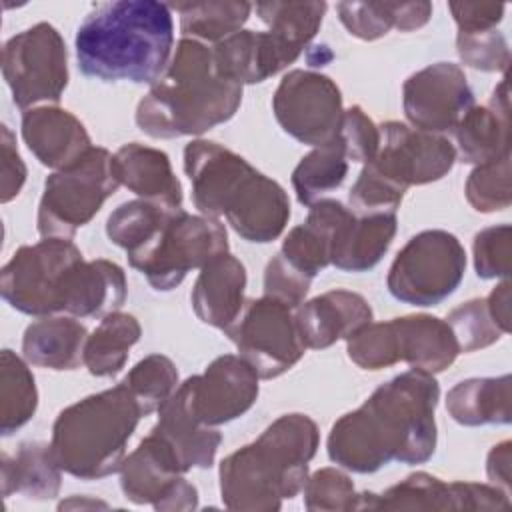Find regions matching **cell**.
<instances>
[{"instance_id":"1","label":"cell","mask_w":512,"mask_h":512,"mask_svg":"<svg viewBox=\"0 0 512 512\" xmlns=\"http://www.w3.org/2000/svg\"><path fill=\"white\" fill-rule=\"evenodd\" d=\"M440 386L434 374L410 368L378 386L368 400L340 416L328 434L334 464L372 474L392 460L424 464L436 450L434 410Z\"/></svg>"},{"instance_id":"2","label":"cell","mask_w":512,"mask_h":512,"mask_svg":"<svg viewBox=\"0 0 512 512\" xmlns=\"http://www.w3.org/2000/svg\"><path fill=\"white\" fill-rule=\"evenodd\" d=\"M74 48L88 78L152 86L166 72L174 48L170 6L156 0L94 4L78 26Z\"/></svg>"},{"instance_id":"3","label":"cell","mask_w":512,"mask_h":512,"mask_svg":"<svg viewBox=\"0 0 512 512\" xmlns=\"http://www.w3.org/2000/svg\"><path fill=\"white\" fill-rule=\"evenodd\" d=\"M184 172L202 216H224L240 238L256 244L284 232L290 218L286 190L240 154L212 140H192L184 148Z\"/></svg>"},{"instance_id":"4","label":"cell","mask_w":512,"mask_h":512,"mask_svg":"<svg viewBox=\"0 0 512 512\" xmlns=\"http://www.w3.org/2000/svg\"><path fill=\"white\" fill-rule=\"evenodd\" d=\"M242 86L220 74L208 44L182 38L162 74L136 106V124L150 138L198 136L228 122Z\"/></svg>"},{"instance_id":"5","label":"cell","mask_w":512,"mask_h":512,"mask_svg":"<svg viewBox=\"0 0 512 512\" xmlns=\"http://www.w3.org/2000/svg\"><path fill=\"white\" fill-rule=\"evenodd\" d=\"M320 432L306 414L276 418L254 442L220 462V498L228 510L274 512L298 496L308 480Z\"/></svg>"},{"instance_id":"6","label":"cell","mask_w":512,"mask_h":512,"mask_svg":"<svg viewBox=\"0 0 512 512\" xmlns=\"http://www.w3.org/2000/svg\"><path fill=\"white\" fill-rule=\"evenodd\" d=\"M140 418V406L124 382L90 394L54 420L52 456L62 472L80 480H100L120 472Z\"/></svg>"},{"instance_id":"7","label":"cell","mask_w":512,"mask_h":512,"mask_svg":"<svg viewBox=\"0 0 512 512\" xmlns=\"http://www.w3.org/2000/svg\"><path fill=\"white\" fill-rule=\"evenodd\" d=\"M348 358L364 370H382L398 362L436 374L452 366L460 354L446 320L410 314L386 322H370L346 340Z\"/></svg>"},{"instance_id":"8","label":"cell","mask_w":512,"mask_h":512,"mask_svg":"<svg viewBox=\"0 0 512 512\" xmlns=\"http://www.w3.org/2000/svg\"><path fill=\"white\" fill-rule=\"evenodd\" d=\"M112 160L106 148L92 146L80 160L46 178L36 216L42 238H72L100 212L120 186Z\"/></svg>"},{"instance_id":"9","label":"cell","mask_w":512,"mask_h":512,"mask_svg":"<svg viewBox=\"0 0 512 512\" xmlns=\"http://www.w3.org/2000/svg\"><path fill=\"white\" fill-rule=\"evenodd\" d=\"M82 260L80 248L70 238H44L20 246L2 268V298L28 316L64 312L70 276Z\"/></svg>"},{"instance_id":"10","label":"cell","mask_w":512,"mask_h":512,"mask_svg":"<svg viewBox=\"0 0 512 512\" xmlns=\"http://www.w3.org/2000/svg\"><path fill=\"white\" fill-rule=\"evenodd\" d=\"M466 272V252L446 230H422L396 254L386 286L412 306H436L456 292Z\"/></svg>"},{"instance_id":"11","label":"cell","mask_w":512,"mask_h":512,"mask_svg":"<svg viewBox=\"0 0 512 512\" xmlns=\"http://www.w3.org/2000/svg\"><path fill=\"white\" fill-rule=\"evenodd\" d=\"M228 252V232L218 218L194 216L176 210L156 240L130 266L142 272L158 292L176 288L190 270L202 268L218 254Z\"/></svg>"},{"instance_id":"12","label":"cell","mask_w":512,"mask_h":512,"mask_svg":"<svg viewBox=\"0 0 512 512\" xmlns=\"http://www.w3.org/2000/svg\"><path fill=\"white\" fill-rule=\"evenodd\" d=\"M2 76L20 110L56 104L68 86V50L60 32L38 22L2 48Z\"/></svg>"},{"instance_id":"13","label":"cell","mask_w":512,"mask_h":512,"mask_svg":"<svg viewBox=\"0 0 512 512\" xmlns=\"http://www.w3.org/2000/svg\"><path fill=\"white\" fill-rule=\"evenodd\" d=\"M224 332L262 380L288 372L306 350L292 308L268 296L248 300Z\"/></svg>"},{"instance_id":"14","label":"cell","mask_w":512,"mask_h":512,"mask_svg":"<svg viewBox=\"0 0 512 512\" xmlns=\"http://www.w3.org/2000/svg\"><path fill=\"white\" fill-rule=\"evenodd\" d=\"M272 110L280 128L308 146L332 140L344 114L336 82L312 70H290L284 74L272 96Z\"/></svg>"},{"instance_id":"15","label":"cell","mask_w":512,"mask_h":512,"mask_svg":"<svg viewBox=\"0 0 512 512\" xmlns=\"http://www.w3.org/2000/svg\"><path fill=\"white\" fill-rule=\"evenodd\" d=\"M378 130L380 144L366 166L404 192L410 186L444 178L456 162L454 144L442 134L410 128L396 120L384 122Z\"/></svg>"},{"instance_id":"16","label":"cell","mask_w":512,"mask_h":512,"mask_svg":"<svg viewBox=\"0 0 512 512\" xmlns=\"http://www.w3.org/2000/svg\"><path fill=\"white\" fill-rule=\"evenodd\" d=\"M168 444L150 432L120 466V488L134 504H152L160 512H186L198 506V490Z\"/></svg>"},{"instance_id":"17","label":"cell","mask_w":512,"mask_h":512,"mask_svg":"<svg viewBox=\"0 0 512 512\" xmlns=\"http://www.w3.org/2000/svg\"><path fill=\"white\" fill-rule=\"evenodd\" d=\"M258 380L260 376L242 356L222 354L202 374L186 378L178 392L190 414L214 428L240 418L254 406Z\"/></svg>"},{"instance_id":"18","label":"cell","mask_w":512,"mask_h":512,"mask_svg":"<svg viewBox=\"0 0 512 512\" xmlns=\"http://www.w3.org/2000/svg\"><path fill=\"white\" fill-rule=\"evenodd\" d=\"M510 494L494 484L442 482L414 472L382 494L358 492L356 510H506Z\"/></svg>"},{"instance_id":"19","label":"cell","mask_w":512,"mask_h":512,"mask_svg":"<svg viewBox=\"0 0 512 512\" xmlns=\"http://www.w3.org/2000/svg\"><path fill=\"white\" fill-rule=\"evenodd\" d=\"M474 106V92L464 70L436 62L414 72L402 86V108L408 122L424 132H452Z\"/></svg>"},{"instance_id":"20","label":"cell","mask_w":512,"mask_h":512,"mask_svg":"<svg viewBox=\"0 0 512 512\" xmlns=\"http://www.w3.org/2000/svg\"><path fill=\"white\" fill-rule=\"evenodd\" d=\"M212 52L220 74L240 86L264 82L300 56L268 30H240L214 44Z\"/></svg>"},{"instance_id":"21","label":"cell","mask_w":512,"mask_h":512,"mask_svg":"<svg viewBox=\"0 0 512 512\" xmlns=\"http://www.w3.org/2000/svg\"><path fill=\"white\" fill-rule=\"evenodd\" d=\"M294 320L304 346L322 350L370 324L372 308L362 294L338 288L302 302Z\"/></svg>"},{"instance_id":"22","label":"cell","mask_w":512,"mask_h":512,"mask_svg":"<svg viewBox=\"0 0 512 512\" xmlns=\"http://www.w3.org/2000/svg\"><path fill=\"white\" fill-rule=\"evenodd\" d=\"M22 138L42 166L62 170L90 148L84 124L58 106H36L22 114Z\"/></svg>"},{"instance_id":"23","label":"cell","mask_w":512,"mask_h":512,"mask_svg":"<svg viewBox=\"0 0 512 512\" xmlns=\"http://www.w3.org/2000/svg\"><path fill=\"white\" fill-rule=\"evenodd\" d=\"M456 158L466 164H486L510 154L508 78L494 88L488 104L472 106L452 130Z\"/></svg>"},{"instance_id":"24","label":"cell","mask_w":512,"mask_h":512,"mask_svg":"<svg viewBox=\"0 0 512 512\" xmlns=\"http://www.w3.org/2000/svg\"><path fill=\"white\" fill-rule=\"evenodd\" d=\"M246 268L230 252L218 254L200 268L190 302L200 322L226 330L244 308Z\"/></svg>"},{"instance_id":"25","label":"cell","mask_w":512,"mask_h":512,"mask_svg":"<svg viewBox=\"0 0 512 512\" xmlns=\"http://www.w3.org/2000/svg\"><path fill=\"white\" fill-rule=\"evenodd\" d=\"M114 172L122 186L142 200L182 208V184L166 152L138 142L124 144L114 154Z\"/></svg>"},{"instance_id":"26","label":"cell","mask_w":512,"mask_h":512,"mask_svg":"<svg viewBox=\"0 0 512 512\" xmlns=\"http://www.w3.org/2000/svg\"><path fill=\"white\" fill-rule=\"evenodd\" d=\"M158 414V422L150 432L168 444L184 472L192 468H210L214 464L222 434L212 426L198 422L190 414L178 388L164 402Z\"/></svg>"},{"instance_id":"27","label":"cell","mask_w":512,"mask_h":512,"mask_svg":"<svg viewBox=\"0 0 512 512\" xmlns=\"http://www.w3.org/2000/svg\"><path fill=\"white\" fill-rule=\"evenodd\" d=\"M124 270L110 260H82L68 282L64 312L76 318H104L126 300Z\"/></svg>"},{"instance_id":"28","label":"cell","mask_w":512,"mask_h":512,"mask_svg":"<svg viewBox=\"0 0 512 512\" xmlns=\"http://www.w3.org/2000/svg\"><path fill=\"white\" fill-rule=\"evenodd\" d=\"M88 332L70 316H42L22 336L24 360L50 370H76L84 364Z\"/></svg>"},{"instance_id":"29","label":"cell","mask_w":512,"mask_h":512,"mask_svg":"<svg viewBox=\"0 0 512 512\" xmlns=\"http://www.w3.org/2000/svg\"><path fill=\"white\" fill-rule=\"evenodd\" d=\"M398 228L396 214H350L338 230L332 248V266L342 272L374 268L390 248Z\"/></svg>"},{"instance_id":"30","label":"cell","mask_w":512,"mask_h":512,"mask_svg":"<svg viewBox=\"0 0 512 512\" xmlns=\"http://www.w3.org/2000/svg\"><path fill=\"white\" fill-rule=\"evenodd\" d=\"M2 494L28 500H52L60 492L62 468L56 464L50 444L22 442L14 454L2 452Z\"/></svg>"},{"instance_id":"31","label":"cell","mask_w":512,"mask_h":512,"mask_svg":"<svg viewBox=\"0 0 512 512\" xmlns=\"http://www.w3.org/2000/svg\"><path fill=\"white\" fill-rule=\"evenodd\" d=\"M512 378H468L446 394V410L462 426L510 424L512 420Z\"/></svg>"},{"instance_id":"32","label":"cell","mask_w":512,"mask_h":512,"mask_svg":"<svg viewBox=\"0 0 512 512\" xmlns=\"http://www.w3.org/2000/svg\"><path fill=\"white\" fill-rule=\"evenodd\" d=\"M336 12L344 28L360 40H378L392 28L412 32L432 16L430 2H338Z\"/></svg>"},{"instance_id":"33","label":"cell","mask_w":512,"mask_h":512,"mask_svg":"<svg viewBox=\"0 0 512 512\" xmlns=\"http://www.w3.org/2000/svg\"><path fill=\"white\" fill-rule=\"evenodd\" d=\"M140 322L126 312L106 314L84 346V366L92 376H116L128 360L130 348L140 340Z\"/></svg>"},{"instance_id":"34","label":"cell","mask_w":512,"mask_h":512,"mask_svg":"<svg viewBox=\"0 0 512 512\" xmlns=\"http://www.w3.org/2000/svg\"><path fill=\"white\" fill-rule=\"evenodd\" d=\"M348 156L338 136L314 146L294 168L292 186L296 198L304 206L326 198V194L340 188L348 174Z\"/></svg>"},{"instance_id":"35","label":"cell","mask_w":512,"mask_h":512,"mask_svg":"<svg viewBox=\"0 0 512 512\" xmlns=\"http://www.w3.org/2000/svg\"><path fill=\"white\" fill-rule=\"evenodd\" d=\"M176 210L180 208L160 206L142 198L128 200L108 216L106 236L112 244L120 246L130 260L156 240Z\"/></svg>"},{"instance_id":"36","label":"cell","mask_w":512,"mask_h":512,"mask_svg":"<svg viewBox=\"0 0 512 512\" xmlns=\"http://www.w3.org/2000/svg\"><path fill=\"white\" fill-rule=\"evenodd\" d=\"M172 8L180 14V30L184 38L218 44L242 30L254 6L238 0H208L174 4Z\"/></svg>"},{"instance_id":"37","label":"cell","mask_w":512,"mask_h":512,"mask_svg":"<svg viewBox=\"0 0 512 512\" xmlns=\"http://www.w3.org/2000/svg\"><path fill=\"white\" fill-rule=\"evenodd\" d=\"M38 390L28 364L12 350L0 354V434L10 436L36 412Z\"/></svg>"},{"instance_id":"38","label":"cell","mask_w":512,"mask_h":512,"mask_svg":"<svg viewBox=\"0 0 512 512\" xmlns=\"http://www.w3.org/2000/svg\"><path fill=\"white\" fill-rule=\"evenodd\" d=\"M326 8V2H258L252 10L268 26V32L302 54L316 36Z\"/></svg>"},{"instance_id":"39","label":"cell","mask_w":512,"mask_h":512,"mask_svg":"<svg viewBox=\"0 0 512 512\" xmlns=\"http://www.w3.org/2000/svg\"><path fill=\"white\" fill-rule=\"evenodd\" d=\"M136 398L142 416L158 412L178 388L176 364L162 354L142 358L122 380Z\"/></svg>"},{"instance_id":"40","label":"cell","mask_w":512,"mask_h":512,"mask_svg":"<svg viewBox=\"0 0 512 512\" xmlns=\"http://www.w3.org/2000/svg\"><path fill=\"white\" fill-rule=\"evenodd\" d=\"M468 204L482 214L506 210L512 202L510 154L486 164H478L464 186Z\"/></svg>"},{"instance_id":"41","label":"cell","mask_w":512,"mask_h":512,"mask_svg":"<svg viewBox=\"0 0 512 512\" xmlns=\"http://www.w3.org/2000/svg\"><path fill=\"white\" fill-rule=\"evenodd\" d=\"M460 352H474L498 342L504 332L494 322L486 298H474L446 316Z\"/></svg>"},{"instance_id":"42","label":"cell","mask_w":512,"mask_h":512,"mask_svg":"<svg viewBox=\"0 0 512 512\" xmlns=\"http://www.w3.org/2000/svg\"><path fill=\"white\" fill-rule=\"evenodd\" d=\"M304 508L310 512L356 510L358 492L352 478L338 468H320L308 476L304 488Z\"/></svg>"},{"instance_id":"43","label":"cell","mask_w":512,"mask_h":512,"mask_svg":"<svg viewBox=\"0 0 512 512\" xmlns=\"http://www.w3.org/2000/svg\"><path fill=\"white\" fill-rule=\"evenodd\" d=\"M456 50L460 60L474 70L506 72L510 64L508 42L496 28L484 32H458Z\"/></svg>"},{"instance_id":"44","label":"cell","mask_w":512,"mask_h":512,"mask_svg":"<svg viewBox=\"0 0 512 512\" xmlns=\"http://www.w3.org/2000/svg\"><path fill=\"white\" fill-rule=\"evenodd\" d=\"M474 268L478 278H508L512 270V228L498 224L474 236Z\"/></svg>"},{"instance_id":"45","label":"cell","mask_w":512,"mask_h":512,"mask_svg":"<svg viewBox=\"0 0 512 512\" xmlns=\"http://www.w3.org/2000/svg\"><path fill=\"white\" fill-rule=\"evenodd\" d=\"M404 194V190L392 186L370 166L364 164L354 186L348 192V208L354 214H396Z\"/></svg>"},{"instance_id":"46","label":"cell","mask_w":512,"mask_h":512,"mask_svg":"<svg viewBox=\"0 0 512 512\" xmlns=\"http://www.w3.org/2000/svg\"><path fill=\"white\" fill-rule=\"evenodd\" d=\"M336 136L342 140L350 162L368 164L376 156L380 130L360 106H350L344 110Z\"/></svg>"},{"instance_id":"47","label":"cell","mask_w":512,"mask_h":512,"mask_svg":"<svg viewBox=\"0 0 512 512\" xmlns=\"http://www.w3.org/2000/svg\"><path fill=\"white\" fill-rule=\"evenodd\" d=\"M312 280L290 266L280 254H276L264 270V296L274 298L290 308H298L308 290Z\"/></svg>"},{"instance_id":"48","label":"cell","mask_w":512,"mask_h":512,"mask_svg":"<svg viewBox=\"0 0 512 512\" xmlns=\"http://www.w3.org/2000/svg\"><path fill=\"white\" fill-rule=\"evenodd\" d=\"M448 10L458 26V32H484L502 22L504 4L492 2H450Z\"/></svg>"},{"instance_id":"49","label":"cell","mask_w":512,"mask_h":512,"mask_svg":"<svg viewBox=\"0 0 512 512\" xmlns=\"http://www.w3.org/2000/svg\"><path fill=\"white\" fill-rule=\"evenodd\" d=\"M26 182V166L18 154L16 138L8 126H2V190L0 200L6 204L16 198Z\"/></svg>"},{"instance_id":"50","label":"cell","mask_w":512,"mask_h":512,"mask_svg":"<svg viewBox=\"0 0 512 512\" xmlns=\"http://www.w3.org/2000/svg\"><path fill=\"white\" fill-rule=\"evenodd\" d=\"M510 468H512V442L504 440L488 452L486 458V474L488 480L510 494Z\"/></svg>"},{"instance_id":"51","label":"cell","mask_w":512,"mask_h":512,"mask_svg":"<svg viewBox=\"0 0 512 512\" xmlns=\"http://www.w3.org/2000/svg\"><path fill=\"white\" fill-rule=\"evenodd\" d=\"M490 314L498 328L508 334L510 332V302H512V284L508 278L500 282L488 296H486Z\"/></svg>"}]
</instances>
